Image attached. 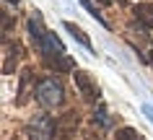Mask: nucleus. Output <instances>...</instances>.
I'll return each instance as SVG.
<instances>
[{
    "instance_id": "12",
    "label": "nucleus",
    "mask_w": 153,
    "mask_h": 140,
    "mask_svg": "<svg viewBox=\"0 0 153 140\" xmlns=\"http://www.w3.org/2000/svg\"><path fill=\"white\" fill-rule=\"evenodd\" d=\"M13 3H16V0H13Z\"/></svg>"
},
{
    "instance_id": "2",
    "label": "nucleus",
    "mask_w": 153,
    "mask_h": 140,
    "mask_svg": "<svg viewBox=\"0 0 153 140\" xmlns=\"http://www.w3.org/2000/svg\"><path fill=\"white\" fill-rule=\"evenodd\" d=\"M36 101H39L44 109H57L60 104L65 101V88L62 83L57 81L55 75H49V78H42L39 83H36Z\"/></svg>"
},
{
    "instance_id": "1",
    "label": "nucleus",
    "mask_w": 153,
    "mask_h": 140,
    "mask_svg": "<svg viewBox=\"0 0 153 140\" xmlns=\"http://www.w3.org/2000/svg\"><path fill=\"white\" fill-rule=\"evenodd\" d=\"M29 34H31V41H34V47H36V52H39L55 70H73V62L68 60V55H65L60 39H57L55 34H49L47 29L42 26V18L39 16L29 18Z\"/></svg>"
},
{
    "instance_id": "8",
    "label": "nucleus",
    "mask_w": 153,
    "mask_h": 140,
    "mask_svg": "<svg viewBox=\"0 0 153 140\" xmlns=\"http://www.w3.org/2000/svg\"><path fill=\"white\" fill-rule=\"evenodd\" d=\"M117 140H143V135L132 127H122V130H117Z\"/></svg>"
},
{
    "instance_id": "11",
    "label": "nucleus",
    "mask_w": 153,
    "mask_h": 140,
    "mask_svg": "<svg viewBox=\"0 0 153 140\" xmlns=\"http://www.w3.org/2000/svg\"><path fill=\"white\" fill-rule=\"evenodd\" d=\"M151 62H153V52H151Z\"/></svg>"
},
{
    "instance_id": "4",
    "label": "nucleus",
    "mask_w": 153,
    "mask_h": 140,
    "mask_svg": "<svg viewBox=\"0 0 153 140\" xmlns=\"http://www.w3.org/2000/svg\"><path fill=\"white\" fill-rule=\"evenodd\" d=\"M73 78H75V86H78V91H81V96H83L86 101H96V99H99V88H96V83L91 81L88 73L75 70V73H73Z\"/></svg>"
},
{
    "instance_id": "3",
    "label": "nucleus",
    "mask_w": 153,
    "mask_h": 140,
    "mask_svg": "<svg viewBox=\"0 0 153 140\" xmlns=\"http://www.w3.org/2000/svg\"><path fill=\"white\" fill-rule=\"evenodd\" d=\"M26 138L29 140H55V122L47 114H34L26 122Z\"/></svg>"
},
{
    "instance_id": "5",
    "label": "nucleus",
    "mask_w": 153,
    "mask_h": 140,
    "mask_svg": "<svg viewBox=\"0 0 153 140\" xmlns=\"http://www.w3.org/2000/svg\"><path fill=\"white\" fill-rule=\"evenodd\" d=\"M16 57H18V47L5 39L3 41V73L5 75H10V70L16 67Z\"/></svg>"
},
{
    "instance_id": "6",
    "label": "nucleus",
    "mask_w": 153,
    "mask_h": 140,
    "mask_svg": "<svg viewBox=\"0 0 153 140\" xmlns=\"http://www.w3.org/2000/svg\"><path fill=\"white\" fill-rule=\"evenodd\" d=\"M132 13H135L137 24H143L145 29H153V5L151 3H137L132 8Z\"/></svg>"
},
{
    "instance_id": "9",
    "label": "nucleus",
    "mask_w": 153,
    "mask_h": 140,
    "mask_svg": "<svg viewBox=\"0 0 153 140\" xmlns=\"http://www.w3.org/2000/svg\"><path fill=\"white\" fill-rule=\"evenodd\" d=\"M81 3H83V8L88 10V13H91V16H94V18H96L99 24H101V26H106V18H104V16H101V13H99V10H96V8H94V5H91L88 0H81Z\"/></svg>"
},
{
    "instance_id": "7",
    "label": "nucleus",
    "mask_w": 153,
    "mask_h": 140,
    "mask_svg": "<svg viewBox=\"0 0 153 140\" xmlns=\"http://www.w3.org/2000/svg\"><path fill=\"white\" fill-rule=\"evenodd\" d=\"M65 29H68V31H70L73 36H75V39L81 41V44H83V47H86V50H94V44H91V39H88V36H86V34H83V29H78V26H75V24H70V21L65 24Z\"/></svg>"
},
{
    "instance_id": "10",
    "label": "nucleus",
    "mask_w": 153,
    "mask_h": 140,
    "mask_svg": "<svg viewBox=\"0 0 153 140\" xmlns=\"http://www.w3.org/2000/svg\"><path fill=\"white\" fill-rule=\"evenodd\" d=\"M96 3H101V5H112V0H96Z\"/></svg>"
}]
</instances>
